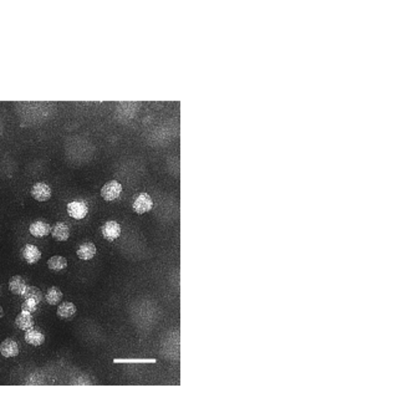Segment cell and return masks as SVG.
Segmentation results:
<instances>
[{"mask_svg": "<svg viewBox=\"0 0 403 403\" xmlns=\"http://www.w3.org/2000/svg\"><path fill=\"white\" fill-rule=\"evenodd\" d=\"M121 193H122V186L117 181L107 182L101 189V195L106 202H112V200L117 199Z\"/></svg>", "mask_w": 403, "mask_h": 403, "instance_id": "1", "label": "cell"}, {"mask_svg": "<svg viewBox=\"0 0 403 403\" xmlns=\"http://www.w3.org/2000/svg\"><path fill=\"white\" fill-rule=\"evenodd\" d=\"M67 213L74 219H84L89 213V207L85 202H80V200H74L67 204Z\"/></svg>", "mask_w": 403, "mask_h": 403, "instance_id": "2", "label": "cell"}, {"mask_svg": "<svg viewBox=\"0 0 403 403\" xmlns=\"http://www.w3.org/2000/svg\"><path fill=\"white\" fill-rule=\"evenodd\" d=\"M134 211H136L137 214H145L147 211H150L153 207V200L152 198L150 197V194L147 193H141L136 197L134 204Z\"/></svg>", "mask_w": 403, "mask_h": 403, "instance_id": "3", "label": "cell"}, {"mask_svg": "<svg viewBox=\"0 0 403 403\" xmlns=\"http://www.w3.org/2000/svg\"><path fill=\"white\" fill-rule=\"evenodd\" d=\"M101 231H102V235L106 240L114 242V240H116L120 236L121 225L117 222H115V220H109V222H106L102 225Z\"/></svg>", "mask_w": 403, "mask_h": 403, "instance_id": "4", "label": "cell"}, {"mask_svg": "<svg viewBox=\"0 0 403 403\" xmlns=\"http://www.w3.org/2000/svg\"><path fill=\"white\" fill-rule=\"evenodd\" d=\"M31 195L38 202H46L51 197V188L46 183L39 182V183L34 184L31 188Z\"/></svg>", "mask_w": 403, "mask_h": 403, "instance_id": "5", "label": "cell"}, {"mask_svg": "<svg viewBox=\"0 0 403 403\" xmlns=\"http://www.w3.org/2000/svg\"><path fill=\"white\" fill-rule=\"evenodd\" d=\"M51 235L58 242H66L70 236L69 225L64 222H58L51 228Z\"/></svg>", "mask_w": 403, "mask_h": 403, "instance_id": "6", "label": "cell"}, {"mask_svg": "<svg viewBox=\"0 0 403 403\" xmlns=\"http://www.w3.org/2000/svg\"><path fill=\"white\" fill-rule=\"evenodd\" d=\"M22 258L28 264H37L41 259V251L33 244H26L22 248Z\"/></svg>", "mask_w": 403, "mask_h": 403, "instance_id": "7", "label": "cell"}, {"mask_svg": "<svg viewBox=\"0 0 403 403\" xmlns=\"http://www.w3.org/2000/svg\"><path fill=\"white\" fill-rule=\"evenodd\" d=\"M0 353H1L4 357H6V359L18 356V353H19V345H18L17 341H14V340H4V341L0 344Z\"/></svg>", "mask_w": 403, "mask_h": 403, "instance_id": "8", "label": "cell"}, {"mask_svg": "<svg viewBox=\"0 0 403 403\" xmlns=\"http://www.w3.org/2000/svg\"><path fill=\"white\" fill-rule=\"evenodd\" d=\"M29 231L33 236L42 238V236H46L47 234L51 233V227L47 223L42 222V220H37V222L31 223L30 227H29Z\"/></svg>", "mask_w": 403, "mask_h": 403, "instance_id": "9", "label": "cell"}, {"mask_svg": "<svg viewBox=\"0 0 403 403\" xmlns=\"http://www.w3.org/2000/svg\"><path fill=\"white\" fill-rule=\"evenodd\" d=\"M96 245L91 242L82 243L77 249V256L81 260H91L95 255H96Z\"/></svg>", "mask_w": 403, "mask_h": 403, "instance_id": "10", "label": "cell"}, {"mask_svg": "<svg viewBox=\"0 0 403 403\" xmlns=\"http://www.w3.org/2000/svg\"><path fill=\"white\" fill-rule=\"evenodd\" d=\"M26 281L24 280V278L20 275H15L9 280V289L13 294L15 295H22L26 289Z\"/></svg>", "mask_w": 403, "mask_h": 403, "instance_id": "11", "label": "cell"}, {"mask_svg": "<svg viewBox=\"0 0 403 403\" xmlns=\"http://www.w3.org/2000/svg\"><path fill=\"white\" fill-rule=\"evenodd\" d=\"M15 325L18 326V328L24 331H29L33 328L34 326V319L31 316V314H28V312L21 311L15 319Z\"/></svg>", "mask_w": 403, "mask_h": 403, "instance_id": "12", "label": "cell"}, {"mask_svg": "<svg viewBox=\"0 0 403 403\" xmlns=\"http://www.w3.org/2000/svg\"><path fill=\"white\" fill-rule=\"evenodd\" d=\"M76 314V306L73 303H62L58 306V316L60 319H71Z\"/></svg>", "mask_w": 403, "mask_h": 403, "instance_id": "13", "label": "cell"}, {"mask_svg": "<svg viewBox=\"0 0 403 403\" xmlns=\"http://www.w3.org/2000/svg\"><path fill=\"white\" fill-rule=\"evenodd\" d=\"M25 341L31 346H40L44 344L45 336L39 330H34V328H31V330L25 332Z\"/></svg>", "mask_w": 403, "mask_h": 403, "instance_id": "14", "label": "cell"}, {"mask_svg": "<svg viewBox=\"0 0 403 403\" xmlns=\"http://www.w3.org/2000/svg\"><path fill=\"white\" fill-rule=\"evenodd\" d=\"M47 267H49L50 270H53V271H61V270L66 269L67 260L64 256L60 255L51 256V258L47 260Z\"/></svg>", "mask_w": 403, "mask_h": 403, "instance_id": "15", "label": "cell"}, {"mask_svg": "<svg viewBox=\"0 0 403 403\" xmlns=\"http://www.w3.org/2000/svg\"><path fill=\"white\" fill-rule=\"evenodd\" d=\"M21 296L25 299V300L34 301V303L38 304V305H39L42 300V292L40 291V289H38L37 287H26L25 291H24V294H22Z\"/></svg>", "mask_w": 403, "mask_h": 403, "instance_id": "16", "label": "cell"}, {"mask_svg": "<svg viewBox=\"0 0 403 403\" xmlns=\"http://www.w3.org/2000/svg\"><path fill=\"white\" fill-rule=\"evenodd\" d=\"M45 299H46V303L49 304V305H58L62 299L61 290L56 287H51L50 289L46 291Z\"/></svg>", "mask_w": 403, "mask_h": 403, "instance_id": "17", "label": "cell"}, {"mask_svg": "<svg viewBox=\"0 0 403 403\" xmlns=\"http://www.w3.org/2000/svg\"><path fill=\"white\" fill-rule=\"evenodd\" d=\"M37 310H38V304H35L34 301L25 300L24 303H22L21 311L28 312V314H33V312H35Z\"/></svg>", "mask_w": 403, "mask_h": 403, "instance_id": "18", "label": "cell"}, {"mask_svg": "<svg viewBox=\"0 0 403 403\" xmlns=\"http://www.w3.org/2000/svg\"><path fill=\"white\" fill-rule=\"evenodd\" d=\"M3 315H4L3 307H1V306H0V320H1V317H3Z\"/></svg>", "mask_w": 403, "mask_h": 403, "instance_id": "19", "label": "cell"}]
</instances>
